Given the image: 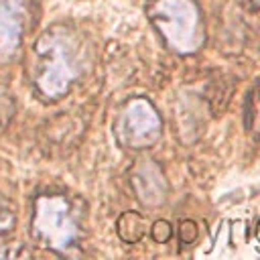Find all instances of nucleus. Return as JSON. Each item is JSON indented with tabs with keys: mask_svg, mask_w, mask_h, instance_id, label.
Instances as JSON below:
<instances>
[{
	"mask_svg": "<svg viewBox=\"0 0 260 260\" xmlns=\"http://www.w3.org/2000/svg\"><path fill=\"white\" fill-rule=\"evenodd\" d=\"M171 234H173L171 223H169V221H162V219L154 221V223H152V228H150V236H152V238H154L158 244L167 242V240L171 238Z\"/></svg>",
	"mask_w": 260,
	"mask_h": 260,
	"instance_id": "1a4fd4ad",
	"label": "nucleus"
},
{
	"mask_svg": "<svg viewBox=\"0 0 260 260\" xmlns=\"http://www.w3.org/2000/svg\"><path fill=\"white\" fill-rule=\"evenodd\" d=\"M83 53L77 39L65 28L47 30L37 43V75L39 91L49 100H59L81 77Z\"/></svg>",
	"mask_w": 260,
	"mask_h": 260,
	"instance_id": "f257e3e1",
	"label": "nucleus"
},
{
	"mask_svg": "<svg viewBox=\"0 0 260 260\" xmlns=\"http://www.w3.org/2000/svg\"><path fill=\"white\" fill-rule=\"evenodd\" d=\"M32 234L43 246L67 252L79 238V225L69 199L63 195H39L32 211Z\"/></svg>",
	"mask_w": 260,
	"mask_h": 260,
	"instance_id": "7ed1b4c3",
	"label": "nucleus"
},
{
	"mask_svg": "<svg viewBox=\"0 0 260 260\" xmlns=\"http://www.w3.org/2000/svg\"><path fill=\"white\" fill-rule=\"evenodd\" d=\"M256 238H258V242H260V223H258V228H256Z\"/></svg>",
	"mask_w": 260,
	"mask_h": 260,
	"instance_id": "f8f14e48",
	"label": "nucleus"
},
{
	"mask_svg": "<svg viewBox=\"0 0 260 260\" xmlns=\"http://www.w3.org/2000/svg\"><path fill=\"white\" fill-rule=\"evenodd\" d=\"M26 14V0H0V63L12 59L20 49Z\"/></svg>",
	"mask_w": 260,
	"mask_h": 260,
	"instance_id": "39448f33",
	"label": "nucleus"
},
{
	"mask_svg": "<svg viewBox=\"0 0 260 260\" xmlns=\"http://www.w3.org/2000/svg\"><path fill=\"white\" fill-rule=\"evenodd\" d=\"M252 2H254V4H260V0H252Z\"/></svg>",
	"mask_w": 260,
	"mask_h": 260,
	"instance_id": "ddd939ff",
	"label": "nucleus"
},
{
	"mask_svg": "<svg viewBox=\"0 0 260 260\" xmlns=\"http://www.w3.org/2000/svg\"><path fill=\"white\" fill-rule=\"evenodd\" d=\"M114 134L124 148H148L160 138L162 120L146 98H134L120 110L114 124Z\"/></svg>",
	"mask_w": 260,
	"mask_h": 260,
	"instance_id": "20e7f679",
	"label": "nucleus"
},
{
	"mask_svg": "<svg viewBox=\"0 0 260 260\" xmlns=\"http://www.w3.org/2000/svg\"><path fill=\"white\" fill-rule=\"evenodd\" d=\"M130 185L144 205H160L167 199V181L160 167L154 160H138L130 173Z\"/></svg>",
	"mask_w": 260,
	"mask_h": 260,
	"instance_id": "423d86ee",
	"label": "nucleus"
},
{
	"mask_svg": "<svg viewBox=\"0 0 260 260\" xmlns=\"http://www.w3.org/2000/svg\"><path fill=\"white\" fill-rule=\"evenodd\" d=\"M16 223V213L14 207L0 195V234L2 232H10Z\"/></svg>",
	"mask_w": 260,
	"mask_h": 260,
	"instance_id": "6e6552de",
	"label": "nucleus"
},
{
	"mask_svg": "<svg viewBox=\"0 0 260 260\" xmlns=\"http://www.w3.org/2000/svg\"><path fill=\"white\" fill-rule=\"evenodd\" d=\"M144 232H146V219L138 211H126L118 219V236L128 244L138 242L144 236Z\"/></svg>",
	"mask_w": 260,
	"mask_h": 260,
	"instance_id": "0eeeda50",
	"label": "nucleus"
},
{
	"mask_svg": "<svg viewBox=\"0 0 260 260\" xmlns=\"http://www.w3.org/2000/svg\"><path fill=\"white\" fill-rule=\"evenodd\" d=\"M179 238H181V242H185V244L195 242V238H197V223L191 221V219L183 221L181 228H179Z\"/></svg>",
	"mask_w": 260,
	"mask_h": 260,
	"instance_id": "9d476101",
	"label": "nucleus"
},
{
	"mask_svg": "<svg viewBox=\"0 0 260 260\" xmlns=\"http://www.w3.org/2000/svg\"><path fill=\"white\" fill-rule=\"evenodd\" d=\"M250 116H252L256 132H260V83H258V87L254 91V98H252V112H250Z\"/></svg>",
	"mask_w": 260,
	"mask_h": 260,
	"instance_id": "9b49d317",
	"label": "nucleus"
},
{
	"mask_svg": "<svg viewBox=\"0 0 260 260\" xmlns=\"http://www.w3.org/2000/svg\"><path fill=\"white\" fill-rule=\"evenodd\" d=\"M148 18L167 47L179 55L199 51L205 41L201 10L193 0H152Z\"/></svg>",
	"mask_w": 260,
	"mask_h": 260,
	"instance_id": "f03ea898",
	"label": "nucleus"
}]
</instances>
